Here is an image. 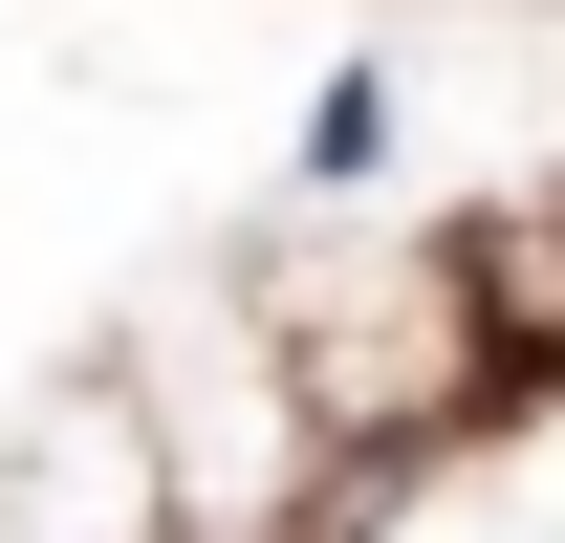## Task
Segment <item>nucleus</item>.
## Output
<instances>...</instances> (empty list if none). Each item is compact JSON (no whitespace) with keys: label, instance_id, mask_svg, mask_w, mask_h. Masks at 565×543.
I'll return each instance as SVG.
<instances>
[{"label":"nucleus","instance_id":"nucleus-4","mask_svg":"<svg viewBox=\"0 0 565 543\" xmlns=\"http://www.w3.org/2000/svg\"><path fill=\"white\" fill-rule=\"evenodd\" d=\"M435 239H457V305H479V348H500V413L565 392V174L500 196V217H435Z\"/></svg>","mask_w":565,"mask_h":543},{"label":"nucleus","instance_id":"nucleus-5","mask_svg":"<svg viewBox=\"0 0 565 543\" xmlns=\"http://www.w3.org/2000/svg\"><path fill=\"white\" fill-rule=\"evenodd\" d=\"M282 174H305V217H327V196H370V174H392V66H349V87H327Z\"/></svg>","mask_w":565,"mask_h":543},{"label":"nucleus","instance_id":"nucleus-1","mask_svg":"<svg viewBox=\"0 0 565 543\" xmlns=\"http://www.w3.org/2000/svg\"><path fill=\"white\" fill-rule=\"evenodd\" d=\"M87 370H109V413H131L152 522H174V543H305V500H327L349 435L305 413V370H282V327H262V283H239V262L152 283Z\"/></svg>","mask_w":565,"mask_h":543},{"label":"nucleus","instance_id":"nucleus-2","mask_svg":"<svg viewBox=\"0 0 565 543\" xmlns=\"http://www.w3.org/2000/svg\"><path fill=\"white\" fill-rule=\"evenodd\" d=\"M262 327H282V370H305V413L349 435V457H435V435H479L500 413V348H479V305H457V239H370V217H305V239H262Z\"/></svg>","mask_w":565,"mask_h":543},{"label":"nucleus","instance_id":"nucleus-3","mask_svg":"<svg viewBox=\"0 0 565 543\" xmlns=\"http://www.w3.org/2000/svg\"><path fill=\"white\" fill-rule=\"evenodd\" d=\"M0 543H174V522H152L131 413H109V370H66V392L0 413Z\"/></svg>","mask_w":565,"mask_h":543}]
</instances>
